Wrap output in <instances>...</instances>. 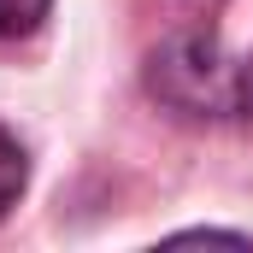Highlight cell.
<instances>
[{"mask_svg":"<svg viewBox=\"0 0 253 253\" xmlns=\"http://www.w3.org/2000/svg\"><path fill=\"white\" fill-rule=\"evenodd\" d=\"M42 18H47V0H0V47L36 36Z\"/></svg>","mask_w":253,"mask_h":253,"instance_id":"obj_3","label":"cell"},{"mask_svg":"<svg viewBox=\"0 0 253 253\" xmlns=\"http://www.w3.org/2000/svg\"><path fill=\"white\" fill-rule=\"evenodd\" d=\"M236 112H242V124H248V135H253V59L236 71Z\"/></svg>","mask_w":253,"mask_h":253,"instance_id":"obj_4","label":"cell"},{"mask_svg":"<svg viewBox=\"0 0 253 253\" xmlns=\"http://www.w3.org/2000/svg\"><path fill=\"white\" fill-rule=\"evenodd\" d=\"M30 183V159H24V147H18V135L12 129H0V218L18 206V194Z\"/></svg>","mask_w":253,"mask_h":253,"instance_id":"obj_2","label":"cell"},{"mask_svg":"<svg viewBox=\"0 0 253 253\" xmlns=\"http://www.w3.org/2000/svg\"><path fill=\"white\" fill-rule=\"evenodd\" d=\"M153 88L177 106V112H236V77L224 83L212 42L177 36L159 59H153Z\"/></svg>","mask_w":253,"mask_h":253,"instance_id":"obj_1","label":"cell"}]
</instances>
